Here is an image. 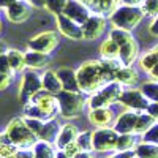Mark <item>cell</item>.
Wrapping results in <instances>:
<instances>
[{
    "label": "cell",
    "instance_id": "cell-11",
    "mask_svg": "<svg viewBox=\"0 0 158 158\" xmlns=\"http://www.w3.org/2000/svg\"><path fill=\"white\" fill-rule=\"evenodd\" d=\"M118 103L123 104L128 109H135V111H147L150 101L142 95V92L139 89H125L123 94L120 95Z\"/></svg>",
    "mask_w": 158,
    "mask_h": 158
},
{
    "label": "cell",
    "instance_id": "cell-24",
    "mask_svg": "<svg viewBox=\"0 0 158 158\" xmlns=\"http://www.w3.org/2000/svg\"><path fill=\"white\" fill-rule=\"evenodd\" d=\"M100 57L104 60H120V49L118 44L114 41L111 36L103 40L100 44Z\"/></svg>",
    "mask_w": 158,
    "mask_h": 158
},
{
    "label": "cell",
    "instance_id": "cell-42",
    "mask_svg": "<svg viewBox=\"0 0 158 158\" xmlns=\"http://www.w3.org/2000/svg\"><path fill=\"white\" fill-rule=\"evenodd\" d=\"M135 155V152H120V150H115L111 155H108L106 158H131Z\"/></svg>",
    "mask_w": 158,
    "mask_h": 158
},
{
    "label": "cell",
    "instance_id": "cell-21",
    "mask_svg": "<svg viewBox=\"0 0 158 158\" xmlns=\"http://www.w3.org/2000/svg\"><path fill=\"white\" fill-rule=\"evenodd\" d=\"M115 81L123 87H133L138 82V71L133 65H120L115 71Z\"/></svg>",
    "mask_w": 158,
    "mask_h": 158
},
{
    "label": "cell",
    "instance_id": "cell-38",
    "mask_svg": "<svg viewBox=\"0 0 158 158\" xmlns=\"http://www.w3.org/2000/svg\"><path fill=\"white\" fill-rule=\"evenodd\" d=\"M24 118H25V123H27V127L32 130V133L38 138L40 133H41V130H43L44 122H43V120H38V118H30V117H24Z\"/></svg>",
    "mask_w": 158,
    "mask_h": 158
},
{
    "label": "cell",
    "instance_id": "cell-40",
    "mask_svg": "<svg viewBox=\"0 0 158 158\" xmlns=\"http://www.w3.org/2000/svg\"><path fill=\"white\" fill-rule=\"evenodd\" d=\"M65 153H67L68 156H71V158H74L79 152H81V149L77 147V144H76V141L74 142H71V144H68V146H65L63 149H62Z\"/></svg>",
    "mask_w": 158,
    "mask_h": 158
},
{
    "label": "cell",
    "instance_id": "cell-52",
    "mask_svg": "<svg viewBox=\"0 0 158 158\" xmlns=\"http://www.w3.org/2000/svg\"><path fill=\"white\" fill-rule=\"evenodd\" d=\"M6 51H8V48H6V44L0 40V56H3V54H6Z\"/></svg>",
    "mask_w": 158,
    "mask_h": 158
},
{
    "label": "cell",
    "instance_id": "cell-53",
    "mask_svg": "<svg viewBox=\"0 0 158 158\" xmlns=\"http://www.w3.org/2000/svg\"><path fill=\"white\" fill-rule=\"evenodd\" d=\"M152 49H153V51H155V52H156V54H158V44H155V46H153V48H152Z\"/></svg>",
    "mask_w": 158,
    "mask_h": 158
},
{
    "label": "cell",
    "instance_id": "cell-43",
    "mask_svg": "<svg viewBox=\"0 0 158 158\" xmlns=\"http://www.w3.org/2000/svg\"><path fill=\"white\" fill-rule=\"evenodd\" d=\"M16 158H35L32 149H19L16 153Z\"/></svg>",
    "mask_w": 158,
    "mask_h": 158
},
{
    "label": "cell",
    "instance_id": "cell-18",
    "mask_svg": "<svg viewBox=\"0 0 158 158\" xmlns=\"http://www.w3.org/2000/svg\"><path fill=\"white\" fill-rule=\"evenodd\" d=\"M81 2L85 3L92 13H98L101 16H111L120 5V0H81Z\"/></svg>",
    "mask_w": 158,
    "mask_h": 158
},
{
    "label": "cell",
    "instance_id": "cell-30",
    "mask_svg": "<svg viewBox=\"0 0 158 158\" xmlns=\"http://www.w3.org/2000/svg\"><path fill=\"white\" fill-rule=\"evenodd\" d=\"M139 90L142 92V95L146 97L150 103H156L158 101V81H153V79L144 81L141 84Z\"/></svg>",
    "mask_w": 158,
    "mask_h": 158
},
{
    "label": "cell",
    "instance_id": "cell-6",
    "mask_svg": "<svg viewBox=\"0 0 158 158\" xmlns=\"http://www.w3.org/2000/svg\"><path fill=\"white\" fill-rule=\"evenodd\" d=\"M125 87L122 84H118L117 81H112L97 90L95 94L89 95L87 98V106L89 109H97V108H109L111 104L118 103L120 95L123 94Z\"/></svg>",
    "mask_w": 158,
    "mask_h": 158
},
{
    "label": "cell",
    "instance_id": "cell-34",
    "mask_svg": "<svg viewBox=\"0 0 158 158\" xmlns=\"http://www.w3.org/2000/svg\"><path fill=\"white\" fill-rule=\"evenodd\" d=\"M139 8L142 10L144 16H150V18L158 16V0H142Z\"/></svg>",
    "mask_w": 158,
    "mask_h": 158
},
{
    "label": "cell",
    "instance_id": "cell-3",
    "mask_svg": "<svg viewBox=\"0 0 158 158\" xmlns=\"http://www.w3.org/2000/svg\"><path fill=\"white\" fill-rule=\"evenodd\" d=\"M109 36L118 44L120 49V62L123 65H133L139 59V46L133 33L128 30H122L112 27L109 32Z\"/></svg>",
    "mask_w": 158,
    "mask_h": 158
},
{
    "label": "cell",
    "instance_id": "cell-12",
    "mask_svg": "<svg viewBox=\"0 0 158 158\" xmlns=\"http://www.w3.org/2000/svg\"><path fill=\"white\" fill-rule=\"evenodd\" d=\"M104 29H106V16H101L98 13H92L89 19L82 24L84 40L92 41V40L100 38L104 33Z\"/></svg>",
    "mask_w": 158,
    "mask_h": 158
},
{
    "label": "cell",
    "instance_id": "cell-41",
    "mask_svg": "<svg viewBox=\"0 0 158 158\" xmlns=\"http://www.w3.org/2000/svg\"><path fill=\"white\" fill-rule=\"evenodd\" d=\"M0 73H13L11 67H10V62H8V57L6 54L0 56ZM16 74V73H15Z\"/></svg>",
    "mask_w": 158,
    "mask_h": 158
},
{
    "label": "cell",
    "instance_id": "cell-17",
    "mask_svg": "<svg viewBox=\"0 0 158 158\" xmlns=\"http://www.w3.org/2000/svg\"><path fill=\"white\" fill-rule=\"evenodd\" d=\"M114 112L109 108H97L89 111V122L97 128H108L114 125Z\"/></svg>",
    "mask_w": 158,
    "mask_h": 158
},
{
    "label": "cell",
    "instance_id": "cell-51",
    "mask_svg": "<svg viewBox=\"0 0 158 158\" xmlns=\"http://www.w3.org/2000/svg\"><path fill=\"white\" fill-rule=\"evenodd\" d=\"M56 158H71V156H68L67 153H65L62 149H57V153H56Z\"/></svg>",
    "mask_w": 158,
    "mask_h": 158
},
{
    "label": "cell",
    "instance_id": "cell-50",
    "mask_svg": "<svg viewBox=\"0 0 158 158\" xmlns=\"http://www.w3.org/2000/svg\"><path fill=\"white\" fill-rule=\"evenodd\" d=\"M35 8H44V0H29Z\"/></svg>",
    "mask_w": 158,
    "mask_h": 158
},
{
    "label": "cell",
    "instance_id": "cell-2",
    "mask_svg": "<svg viewBox=\"0 0 158 158\" xmlns=\"http://www.w3.org/2000/svg\"><path fill=\"white\" fill-rule=\"evenodd\" d=\"M59 101V115L67 118V120H73V118L81 117L84 112V108L87 106V98L82 92H67L62 90L57 95Z\"/></svg>",
    "mask_w": 158,
    "mask_h": 158
},
{
    "label": "cell",
    "instance_id": "cell-39",
    "mask_svg": "<svg viewBox=\"0 0 158 158\" xmlns=\"http://www.w3.org/2000/svg\"><path fill=\"white\" fill-rule=\"evenodd\" d=\"M13 77H15V73H0V92L11 85Z\"/></svg>",
    "mask_w": 158,
    "mask_h": 158
},
{
    "label": "cell",
    "instance_id": "cell-56",
    "mask_svg": "<svg viewBox=\"0 0 158 158\" xmlns=\"http://www.w3.org/2000/svg\"><path fill=\"white\" fill-rule=\"evenodd\" d=\"M131 158H138V156H136V155H133V156H131Z\"/></svg>",
    "mask_w": 158,
    "mask_h": 158
},
{
    "label": "cell",
    "instance_id": "cell-36",
    "mask_svg": "<svg viewBox=\"0 0 158 158\" xmlns=\"http://www.w3.org/2000/svg\"><path fill=\"white\" fill-rule=\"evenodd\" d=\"M141 141L144 142H150V144H155L158 146V122H155L152 125V128L149 131H146L142 136H141Z\"/></svg>",
    "mask_w": 158,
    "mask_h": 158
},
{
    "label": "cell",
    "instance_id": "cell-33",
    "mask_svg": "<svg viewBox=\"0 0 158 158\" xmlns=\"http://www.w3.org/2000/svg\"><path fill=\"white\" fill-rule=\"evenodd\" d=\"M136 135H118V141H117V150L120 152H135L138 141L135 138Z\"/></svg>",
    "mask_w": 158,
    "mask_h": 158
},
{
    "label": "cell",
    "instance_id": "cell-54",
    "mask_svg": "<svg viewBox=\"0 0 158 158\" xmlns=\"http://www.w3.org/2000/svg\"><path fill=\"white\" fill-rule=\"evenodd\" d=\"M2 27H3V24H2V18H0V32H2Z\"/></svg>",
    "mask_w": 158,
    "mask_h": 158
},
{
    "label": "cell",
    "instance_id": "cell-7",
    "mask_svg": "<svg viewBox=\"0 0 158 158\" xmlns=\"http://www.w3.org/2000/svg\"><path fill=\"white\" fill-rule=\"evenodd\" d=\"M43 90V81H41V74L36 70L27 68L22 76H21V82H19V90H18V100L19 103L24 104L29 103L38 92Z\"/></svg>",
    "mask_w": 158,
    "mask_h": 158
},
{
    "label": "cell",
    "instance_id": "cell-47",
    "mask_svg": "<svg viewBox=\"0 0 158 158\" xmlns=\"http://www.w3.org/2000/svg\"><path fill=\"white\" fill-rule=\"evenodd\" d=\"M147 74L150 76V79H153V81H158V63L155 65V67H153V68H152Z\"/></svg>",
    "mask_w": 158,
    "mask_h": 158
},
{
    "label": "cell",
    "instance_id": "cell-48",
    "mask_svg": "<svg viewBox=\"0 0 158 158\" xmlns=\"http://www.w3.org/2000/svg\"><path fill=\"white\" fill-rule=\"evenodd\" d=\"M74 158H95L94 156V152H85V150H81Z\"/></svg>",
    "mask_w": 158,
    "mask_h": 158
},
{
    "label": "cell",
    "instance_id": "cell-37",
    "mask_svg": "<svg viewBox=\"0 0 158 158\" xmlns=\"http://www.w3.org/2000/svg\"><path fill=\"white\" fill-rule=\"evenodd\" d=\"M19 147H16L15 144H0V158H16Z\"/></svg>",
    "mask_w": 158,
    "mask_h": 158
},
{
    "label": "cell",
    "instance_id": "cell-23",
    "mask_svg": "<svg viewBox=\"0 0 158 158\" xmlns=\"http://www.w3.org/2000/svg\"><path fill=\"white\" fill-rule=\"evenodd\" d=\"M57 74L62 81V85H63V90L67 92H81L79 90V82H77V74H76V70H71V68H59L57 70Z\"/></svg>",
    "mask_w": 158,
    "mask_h": 158
},
{
    "label": "cell",
    "instance_id": "cell-5",
    "mask_svg": "<svg viewBox=\"0 0 158 158\" xmlns=\"http://www.w3.org/2000/svg\"><path fill=\"white\" fill-rule=\"evenodd\" d=\"M144 18V13L139 6H130V5H118L115 11L109 16L112 27L122 29L131 32L141 24Z\"/></svg>",
    "mask_w": 158,
    "mask_h": 158
},
{
    "label": "cell",
    "instance_id": "cell-31",
    "mask_svg": "<svg viewBox=\"0 0 158 158\" xmlns=\"http://www.w3.org/2000/svg\"><path fill=\"white\" fill-rule=\"evenodd\" d=\"M76 144L81 150L94 152V131H89V130L79 131V135L76 138Z\"/></svg>",
    "mask_w": 158,
    "mask_h": 158
},
{
    "label": "cell",
    "instance_id": "cell-45",
    "mask_svg": "<svg viewBox=\"0 0 158 158\" xmlns=\"http://www.w3.org/2000/svg\"><path fill=\"white\" fill-rule=\"evenodd\" d=\"M147 112H149V114H152V115L156 118V122H158V101H156V103H150V104H149Z\"/></svg>",
    "mask_w": 158,
    "mask_h": 158
},
{
    "label": "cell",
    "instance_id": "cell-46",
    "mask_svg": "<svg viewBox=\"0 0 158 158\" xmlns=\"http://www.w3.org/2000/svg\"><path fill=\"white\" fill-rule=\"evenodd\" d=\"M142 0H120V5H130V6H139Z\"/></svg>",
    "mask_w": 158,
    "mask_h": 158
},
{
    "label": "cell",
    "instance_id": "cell-32",
    "mask_svg": "<svg viewBox=\"0 0 158 158\" xmlns=\"http://www.w3.org/2000/svg\"><path fill=\"white\" fill-rule=\"evenodd\" d=\"M138 62H139V68L144 70L146 73H149L155 67V65L158 63V54H156L153 49H150L147 52H144V54L138 59Z\"/></svg>",
    "mask_w": 158,
    "mask_h": 158
},
{
    "label": "cell",
    "instance_id": "cell-16",
    "mask_svg": "<svg viewBox=\"0 0 158 158\" xmlns=\"http://www.w3.org/2000/svg\"><path fill=\"white\" fill-rule=\"evenodd\" d=\"M63 15L82 25L89 19V16L92 15V11L85 3L81 2V0H68V3L63 8Z\"/></svg>",
    "mask_w": 158,
    "mask_h": 158
},
{
    "label": "cell",
    "instance_id": "cell-22",
    "mask_svg": "<svg viewBox=\"0 0 158 158\" xmlns=\"http://www.w3.org/2000/svg\"><path fill=\"white\" fill-rule=\"evenodd\" d=\"M77 135H79V130H77V127H76L74 123H70V122L65 123V125H62V128H60L59 138H57V141H56L54 146H56L57 149H63L65 146H68V144L74 142L76 138H77Z\"/></svg>",
    "mask_w": 158,
    "mask_h": 158
},
{
    "label": "cell",
    "instance_id": "cell-10",
    "mask_svg": "<svg viewBox=\"0 0 158 158\" xmlns=\"http://www.w3.org/2000/svg\"><path fill=\"white\" fill-rule=\"evenodd\" d=\"M33 8L35 6L29 2V0H16L11 6H8L5 10V16L13 24H22L32 16Z\"/></svg>",
    "mask_w": 158,
    "mask_h": 158
},
{
    "label": "cell",
    "instance_id": "cell-8",
    "mask_svg": "<svg viewBox=\"0 0 158 158\" xmlns=\"http://www.w3.org/2000/svg\"><path fill=\"white\" fill-rule=\"evenodd\" d=\"M118 133L112 128H97L94 131V152L98 153H112L117 150Z\"/></svg>",
    "mask_w": 158,
    "mask_h": 158
},
{
    "label": "cell",
    "instance_id": "cell-13",
    "mask_svg": "<svg viewBox=\"0 0 158 158\" xmlns=\"http://www.w3.org/2000/svg\"><path fill=\"white\" fill-rule=\"evenodd\" d=\"M56 24H57V30L59 33H62L63 36H67L70 40H74V41H79V40H84V33H82V25L74 22L73 19L67 18L60 13V15L56 16Z\"/></svg>",
    "mask_w": 158,
    "mask_h": 158
},
{
    "label": "cell",
    "instance_id": "cell-14",
    "mask_svg": "<svg viewBox=\"0 0 158 158\" xmlns=\"http://www.w3.org/2000/svg\"><path fill=\"white\" fill-rule=\"evenodd\" d=\"M32 103H35L40 109H43L51 118H56L57 114L60 112L59 109V101H57V95H52L46 90H41L30 100Z\"/></svg>",
    "mask_w": 158,
    "mask_h": 158
},
{
    "label": "cell",
    "instance_id": "cell-35",
    "mask_svg": "<svg viewBox=\"0 0 158 158\" xmlns=\"http://www.w3.org/2000/svg\"><path fill=\"white\" fill-rule=\"evenodd\" d=\"M67 3H68V0H44V10L52 13L54 16H57L60 13H63V8Z\"/></svg>",
    "mask_w": 158,
    "mask_h": 158
},
{
    "label": "cell",
    "instance_id": "cell-20",
    "mask_svg": "<svg viewBox=\"0 0 158 158\" xmlns=\"http://www.w3.org/2000/svg\"><path fill=\"white\" fill-rule=\"evenodd\" d=\"M41 81H43V90L49 92L52 95H59L63 90L62 81L57 74V70H46L41 74Z\"/></svg>",
    "mask_w": 158,
    "mask_h": 158
},
{
    "label": "cell",
    "instance_id": "cell-15",
    "mask_svg": "<svg viewBox=\"0 0 158 158\" xmlns=\"http://www.w3.org/2000/svg\"><path fill=\"white\" fill-rule=\"evenodd\" d=\"M139 112H141V111H135V109L123 111V112L114 120L112 128L117 131L118 135H131V133L135 135V127H136V122H138Z\"/></svg>",
    "mask_w": 158,
    "mask_h": 158
},
{
    "label": "cell",
    "instance_id": "cell-28",
    "mask_svg": "<svg viewBox=\"0 0 158 158\" xmlns=\"http://www.w3.org/2000/svg\"><path fill=\"white\" fill-rule=\"evenodd\" d=\"M156 122V118L149 114L147 111H141L139 115H138V122H136V127H135V135L136 136H142L146 131H149L152 128V125Z\"/></svg>",
    "mask_w": 158,
    "mask_h": 158
},
{
    "label": "cell",
    "instance_id": "cell-19",
    "mask_svg": "<svg viewBox=\"0 0 158 158\" xmlns=\"http://www.w3.org/2000/svg\"><path fill=\"white\" fill-rule=\"evenodd\" d=\"M51 62L49 54H44V52H38L33 49H27L25 51V65L30 70H43L46 68Z\"/></svg>",
    "mask_w": 158,
    "mask_h": 158
},
{
    "label": "cell",
    "instance_id": "cell-49",
    "mask_svg": "<svg viewBox=\"0 0 158 158\" xmlns=\"http://www.w3.org/2000/svg\"><path fill=\"white\" fill-rule=\"evenodd\" d=\"M16 0H0V10H6L8 6H11Z\"/></svg>",
    "mask_w": 158,
    "mask_h": 158
},
{
    "label": "cell",
    "instance_id": "cell-27",
    "mask_svg": "<svg viewBox=\"0 0 158 158\" xmlns=\"http://www.w3.org/2000/svg\"><path fill=\"white\" fill-rule=\"evenodd\" d=\"M32 150H33L35 158H56V153H57V147L54 144L41 141V139L36 141Z\"/></svg>",
    "mask_w": 158,
    "mask_h": 158
},
{
    "label": "cell",
    "instance_id": "cell-4",
    "mask_svg": "<svg viewBox=\"0 0 158 158\" xmlns=\"http://www.w3.org/2000/svg\"><path fill=\"white\" fill-rule=\"evenodd\" d=\"M5 133L11 139V142L19 149H33L38 138L32 133V130L25 123V118L22 117H15L8 122Z\"/></svg>",
    "mask_w": 158,
    "mask_h": 158
},
{
    "label": "cell",
    "instance_id": "cell-44",
    "mask_svg": "<svg viewBox=\"0 0 158 158\" xmlns=\"http://www.w3.org/2000/svg\"><path fill=\"white\" fill-rule=\"evenodd\" d=\"M149 32H150L153 36L158 38V16L152 19V22H150V25H149Z\"/></svg>",
    "mask_w": 158,
    "mask_h": 158
},
{
    "label": "cell",
    "instance_id": "cell-25",
    "mask_svg": "<svg viewBox=\"0 0 158 158\" xmlns=\"http://www.w3.org/2000/svg\"><path fill=\"white\" fill-rule=\"evenodd\" d=\"M60 128H62V125L56 120V118L46 120L44 125H43L41 133H40V136H38V139L51 142V144H56V141L59 138V133H60Z\"/></svg>",
    "mask_w": 158,
    "mask_h": 158
},
{
    "label": "cell",
    "instance_id": "cell-55",
    "mask_svg": "<svg viewBox=\"0 0 158 158\" xmlns=\"http://www.w3.org/2000/svg\"><path fill=\"white\" fill-rule=\"evenodd\" d=\"M0 144H2V133H0Z\"/></svg>",
    "mask_w": 158,
    "mask_h": 158
},
{
    "label": "cell",
    "instance_id": "cell-1",
    "mask_svg": "<svg viewBox=\"0 0 158 158\" xmlns=\"http://www.w3.org/2000/svg\"><path fill=\"white\" fill-rule=\"evenodd\" d=\"M120 65H123L120 60H104V59L84 62L76 70L79 90L87 97L95 94L97 90H100L106 84L115 81V71Z\"/></svg>",
    "mask_w": 158,
    "mask_h": 158
},
{
    "label": "cell",
    "instance_id": "cell-29",
    "mask_svg": "<svg viewBox=\"0 0 158 158\" xmlns=\"http://www.w3.org/2000/svg\"><path fill=\"white\" fill-rule=\"evenodd\" d=\"M135 155L138 158H158V146L141 141L135 149Z\"/></svg>",
    "mask_w": 158,
    "mask_h": 158
},
{
    "label": "cell",
    "instance_id": "cell-9",
    "mask_svg": "<svg viewBox=\"0 0 158 158\" xmlns=\"http://www.w3.org/2000/svg\"><path fill=\"white\" fill-rule=\"evenodd\" d=\"M59 44V35L54 30H46V32H40L35 36H32L27 46L29 49L38 51V52H44V54H51Z\"/></svg>",
    "mask_w": 158,
    "mask_h": 158
},
{
    "label": "cell",
    "instance_id": "cell-26",
    "mask_svg": "<svg viewBox=\"0 0 158 158\" xmlns=\"http://www.w3.org/2000/svg\"><path fill=\"white\" fill-rule=\"evenodd\" d=\"M6 57H8L13 73H24L27 70V65H25V52H22L19 49H8Z\"/></svg>",
    "mask_w": 158,
    "mask_h": 158
}]
</instances>
